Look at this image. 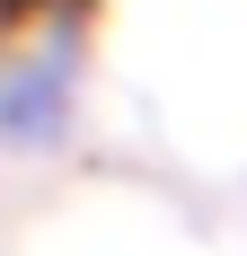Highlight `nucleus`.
<instances>
[{"mask_svg": "<svg viewBox=\"0 0 247 256\" xmlns=\"http://www.w3.org/2000/svg\"><path fill=\"white\" fill-rule=\"evenodd\" d=\"M62 132H71V98H62V71H53V53L0 80V142H9V150L44 159V150H62Z\"/></svg>", "mask_w": 247, "mask_h": 256, "instance_id": "f257e3e1", "label": "nucleus"}]
</instances>
